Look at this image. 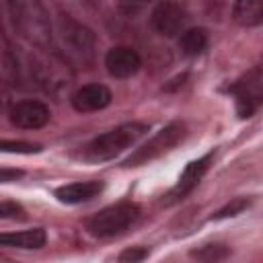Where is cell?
<instances>
[{
    "instance_id": "cell-1",
    "label": "cell",
    "mask_w": 263,
    "mask_h": 263,
    "mask_svg": "<svg viewBox=\"0 0 263 263\" xmlns=\"http://www.w3.org/2000/svg\"><path fill=\"white\" fill-rule=\"evenodd\" d=\"M16 33L33 47L47 49L53 41V27L41 0H4Z\"/></svg>"
},
{
    "instance_id": "cell-2",
    "label": "cell",
    "mask_w": 263,
    "mask_h": 263,
    "mask_svg": "<svg viewBox=\"0 0 263 263\" xmlns=\"http://www.w3.org/2000/svg\"><path fill=\"white\" fill-rule=\"evenodd\" d=\"M55 37L60 55L70 66H88L95 60L97 37L90 27L72 18L70 14L60 12L55 21Z\"/></svg>"
},
{
    "instance_id": "cell-3",
    "label": "cell",
    "mask_w": 263,
    "mask_h": 263,
    "mask_svg": "<svg viewBox=\"0 0 263 263\" xmlns=\"http://www.w3.org/2000/svg\"><path fill=\"white\" fill-rule=\"evenodd\" d=\"M146 132H148V123H142V121L121 123V125H117V127H113V129L92 138L80 150V158H84L88 162L111 160L117 154H121L123 150H127L132 144H136Z\"/></svg>"
},
{
    "instance_id": "cell-4",
    "label": "cell",
    "mask_w": 263,
    "mask_h": 263,
    "mask_svg": "<svg viewBox=\"0 0 263 263\" xmlns=\"http://www.w3.org/2000/svg\"><path fill=\"white\" fill-rule=\"evenodd\" d=\"M140 218V205L132 201L113 203L92 218L86 220V230L97 238H113L123 234L129 226H134Z\"/></svg>"
},
{
    "instance_id": "cell-5",
    "label": "cell",
    "mask_w": 263,
    "mask_h": 263,
    "mask_svg": "<svg viewBox=\"0 0 263 263\" xmlns=\"http://www.w3.org/2000/svg\"><path fill=\"white\" fill-rule=\"evenodd\" d=\"M187 136V127L183 121H171L168 125H164L158 134H154L142 148H138L129 158L123 160V166H140L146 164L162 154H166L168 150H173L179 142H183Z\"/></svg>"
},
{
    "instance_id": "cell-6",
    "label": "cell",
    "mask_w": 263,
    "mask_h": 263,
    "mask_svg": "<svg viewBox=\"0 0 263 263\" xmlns=\"http://www.w3.org/2000/svg\"><path fill=\"white\" fill-rule=\"evenodd\" d=\"M8 119L21 129H39L51 119V111L41 101H18L8 107Z\"/></svg>"
},
{
    "instance_id": "cell-7",
    "label": "cell",
    "mask_w": 263,
    "mask_h": 263,
    "mask_svg": "<svg viewBox=\"0 0 263 263\" xmlns=\"http://www.w3.org/2000/svg\"><path fill=\"white\" fill-rule=\"evenodd\" d=\"M152 25L160 35L175 37L185 31L187 12L175 2H160L152 12Z\"/></svg>"
},
{
    "instance_id": "cell-8",
    "label": "cell",
    "mask_w": 263,
    "mask_h": 263,
    "mask_svg": "<svg viewBox=\"0 0 263 263\" xmlns=\"http://www.w3.org/2000/svg\"><path fill=\"white\" fill-rule=\"evenodd\" d=\"M105 66L113 78H132L142 68V58L127 45H115L107 51Z\"/></svg>"
},
{
    "instance_id": "cell-9",
    "label": "cell",
    "mask_w": 263,
    "mask_h": 263,
    "mask_svg": "<svg viewBox=\"0 0 263 263\" xmlns=\"http://www.w3.org/2000/svg\"><path fill=\"white\" fill-rule=\"evenodd\" d=\"M212 156H214V152H208L205 156H201V158H197V160H193V162H189V164L185 166V171H183V173H181V177H179V183H177V185H175V189L166 195V197H168V199H166V203L179 201V199H183L187 193H191V191L195 189V185L201 181L203 173L208 171Z\"/></svg>"
},
{
    "instance_id": "cell-10",
    "label": "cell",
    "mask_w": 263,
    "mask_h": 263,
    "mask_svg": "<svg viewBox=\"0 0 263 263\" xmlns=\"http://www.w3.org/2000/svg\"><path fill=\"white\" fill-rule=\"evenodd\" d=\"M111 103V90L105 84H84L72 95V107L80 113L101 111Z\"/></svg>"
},
{
    "instance_id": "cell-11",
    "label": "cell",
    "mask_w": 263,
    "mask_h": 263,
    "mask_svg": "<svg viewBox=\"0 0 263 263\" xmlns=\"http://www.w3.org/2000/svg\"><path fill=\"white\" fill-rule=\"evenodd\" d=\"M103 181H74L68 185H62L53 191V195L58 197V201L62 203H84L92 197H97L103 191Z\"/></svg>"
},
{
    "instance_id": "cell-12",
    "label": "cell",
    "mask_w": 263,
    "mask_h": 263,
    "mask_svg": "<svg viewBox=\"0 0 263 263\" xmlns=\"http://www.w3.org/2000/svg\"><path fill=\"white\" fill-rule=\"evenodd\" d=\"M21 82V62L14 53L12 43L0 31V84H18Z\"/></svg>"
},
{
    "instance_id": "cell-13",
    "label": "cell",
    "mask_w": 263,
    "mask_h": 263,
    "mask_svg": "<svg viewBox=\"0 0 263 263\" xmlns=\"http://www.w3.org/2000/svg\"><path fill=\"white\" fill-rule=\"evenodd\" d=\"M45 240L47 234L43 228H29V230L0 234V247H8V249H41Z\"/></svg>"
},
{
    "instance_id": "cell-14",
    "label": "cell",
    "mask_w": 263,
    "mask_h": 263,
    "mask_svg": "<svg viewBox=\"0 0 263 263\" xmlns=\"http://www.w3.org/2000/svg\"><path fill=\"white\" fill-rule=\"evenodd\" d=\"M232 18L240 27H257L263 21V2L261 0H234Z\"/></svg>"
},
{
    "instance_id": "cell-15",
    "label": "cell",
    "mask_w": 263,
    "mask_h": 263,
    "mask_svg": "<svg viewBox=\"0 0 263 263\" xmlns=\"http://www.w3.org/2000/svg\"><path fill=\"white\" fill-rule=\"evenodd\" d=\"M208 45V33L205 29L201 27H195V29H185L179 37V49L183 55L187 58H193V55H199Z\"/></svg>"
},
{
    "instance_id": "cell-16",
    "label": "cell",
    "mask_w": 263,
    "mask_h": 263,
    "mask_svg": "<svg viewBox=\"0 0 263 263\" xmlns=\"http://www.w3.org/2000/svg\"><path fill=\"white\" fill-rule=\"evenodd\" d=\"M191 257L193 259H199V261H224L230 257V249L226 245H203L195 251H191Z\"/></svg>"
},
{
    "instance_id": "cell-17",
    "label": "cell",
    "mask_w": 263,
    "mask_h": 263,
    "mask_svg": "<svg viewBox=\"0 0 263 263\" xmlns=\"http://www.w3.org/2000/svg\"><path fill=\"white\" fill-rule=\"evenodd\" d=\"M0 152H8V154H37V152H41V146L33 144V142H21V140H0Z\"/></svg>"
},
{
    "instance_id": "cell-18",
    "label": "cell",
    "mask_w": 263,
    "mask_h": 263,
    "mask_svg": "<svg viewBox=\"0 0 263 263\" xmlns=\"http://www.w3.org/2000/svg\"><path fill=\"white\" fill-rule=\"evenodd\" d=\"M249 205H251V199H247V197H236V199L228 201L224 208H220V210H218V212L212 216V220H224V218H232V216H236V214L245 212Z\"/></svg>"
},
{
    "instance_id": "cell-19",
    "label": "cell",
    "mask_w": 263,
    "mask_h": 263,
    "mask_svg": "<svg viewBox=\"0 0 263 263\" xmlns=\"http://www.w3.org/2000/svg\"><path fill=\"white\" fill-rule=\"evenodd\" d=\"M27 212L16 201H0V220H25Z\"/></svg>"
},
{
    "instance_id": "cell-20",
    "label": "cell",
    "mask_w": 263,
    "mask_h": 263,
    "mask_svg": "<svg viewBox=\"0 0 263 263\" xmlns=\"http://www.w3.org/2000/svg\"><path fill=\"white\" fill-rule=\"evenodd\" d=\"M148 257V251L144 247H132V249H125L121 255H119V261H127V263H136V261H144Z\"/></svg>"
},
{
    "instance_id": "cell-21",
    "label": "cell",
    "mask_w": 263,
    "mask_h": 263,
    "mask_svg": "<svg viewBox=\"0 0 263 263\" xmlns=\"http://www.w3.org/2000/svg\"><path fill=\"white\" fill-rule=\"evenodd\" d=\"M25 173L21 168H8V166H0V183H10L21 179Z\"/></svg>"
},
{
    "instance_id": "cell-22",
    "label": "cell",
    "mask_w": 263,
    "mask_h": 263,
    "mask_svg": "<svg viewBox=\"0 0 263 263\" xmlns=\"http://www.w3.org/2000/svg\"><path fill=\"white\" fill-rule=\"evenodd\" d=\"M8 107H10V97H8V92L0 90V113H2V111H6Z\"/></svg>"
},
{
    "instance_id": "cell-23",
    "label": "cell",
    "mask_w": 263,
    "mask_h": 263,
    "mask_svg": "<svg viewBox=\"0 0 263 263\" xmlns=\"http://www.w3.org/2000/svg\"><path fill=\"white\" fill-rule=\"evenodd\" d=\"M82 2H86V4H95L97 0H82Z\"/></svg>"
},
{
    "instance_id": "cell-24",
    "label": "cell",
    "mask_w": 263,
    "mask_h": 263,
    "mask_svg": "<svg viewBox=\"0 0 263 263\" xmlns=\"http://www.w3.org/2000/svg\"><path fill=\"white\" fill-rule=\"evenodd\" d=\"M132 2H148V0H132Z\"/></svg>"
}]
</instances>
